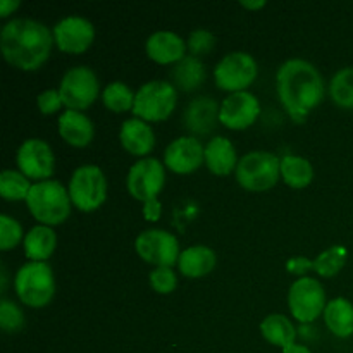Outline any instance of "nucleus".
I'll return each instance as SVG.
<instances>
[{"instance_id": "obj_34", "label": "nucleus", "mask_w": 353, "mask_h": 353, "mask_svg": "<svg viewBox=\"0 0 353 353\" xmlns=\"http://www.w3.org/2000/svg\"><path fill=\"white\" fill-rule=\"evenodd\" d=\"M152 290L161 295H169L178 288V274L172 268H154V271L148 274Z\"/></svg>"}, {"instance_id": "obj_7", "label": "nucleus", "mask_w": 353, "mask_h": 353, "mask_svg": "<svg viewBox=\"0 0 353 353\" xmlns=\"http://www.w3.org/2000/svg\"><path fill=\"white\" fill-rule=\"evenodd\" d=\"M69 196L79 212H95L107 200V179L95 164H83L69 179Z\"/></svg>"}, {"instance_id": "obj_36", "label": "nucleus", "mask_w": 353, "mask_h": 353, "mask_svg": "<svg viewBox=\"0 0 353 353\" xmlns=\"http://www.w3.org/2000/svg\"><path fill=\"white\" fill-rule=\"evenodd\" d=\"M37 107L43 116H52V114H57L64 107V102H62V97L59 93V90L50 88L38 93Z\"/></svg>"}, {"instance_id": "obj_32", "label": "nucleus", "mask_w": 353, "mask_h": 353, "mask_svg": "<svg viewBox=\"0 0 353 353\" xmlns=\"http://www.w3.org/2000/svg\"><path fill=\"white\" fill-rule=\"evenodd\" d=\"M26 234L23 233V226L19 221L14 219L9 214H2L0 216V248L3 252L12 250L14 247L24 241Z\"/></svg>"}, {"instance_id": "obj_24", "label": "nucleus", "mask_w": 353, "mask_h": 353, "mask_svg": "<svg viewBox=\"0 0 353 353\" xmlns=\"http://www.w3.org/2000/svg\"><path fill=\"white\" fill-rule=\"evenodd\" d=\"M324 324L336 338H350L353 334V303L345 296L330 300L324 309Z\"/></svg>"}, {"instance_id": "obj_20", "label": "nucleus", "mask_w": 353, "mask_h": 353, "mask_svg": "<svg viewBox=\"0 0 353 353\" xmlns=\"http://www.w3.org/2000/svg\"><path fill=\"white\" fill-rule=\"evenodd\" d=\"M59 134L71 147H88L95 137V126L86 114L79 110L65 109L57 119Z\"/></svg>"}, {"instance_id": "obj_15", "label": "nucleus", "mask_w": 353, "mask_h": 353, "mask_svg": "<svg viewBox=\"0 0 353 353\" xmlns=\"http://www.w3.org/2000/svg\"><path fill=\"white\" fill-rule=\"evenodd\" d=\"M162 162L176 174H192L205 164V145L192 134L179 137L165 147Z\"/></svg>"}, {"instance_id": "obj_13", "label": "nucleus", "mask_w": 353, "mask_h": 353, "mask_svg": "<svg viewBox=\"0 0 353 353\" xmlns=\"http://www.w3.org/2000/svg\"><path fill=\"white\" fill-rule=\"evenodd\" d=\"M16 164L28 179L47 181L55 172V155L50 145L40 138H28L19 145Z\"/></svg>"}, {"instance_id": "obj_38", "label": "nucleus", "mask_w": 353, "mask_h": 353, "mask_svg": "<svg viewBox=\"0 0 353 353\" xmlns=\"http://www.w3.org/2000/svg\"><path fill=\"white\" fill-rule=\"evenodd\" d=\"M162 216V203L157 200H150V202L143 203V217L150 223H155V221L161 219Z\"/></svg>"}, {"instance_id": "obj_6", "label": "nucleus", "mask_w": 353, "mask_h": 353, "mask_svg": "<svg viewBox=\"0 0 353 353\" xmlns=\"http://www.w3.org/2000/svg\"><path fill=\"white\" fill-rule=\"evenodd\" d=\"M178 105V88L165 79H152L138 88L133 114L145 123H161Z\"/></svg>"}, {"instance_id": "obj_19", "label": "nucleus", "mask_w": 353, "mask_h": 353, "mask_svg": "<svg viewBox=\"0 0 353 353\" xmlns=\"http://www.w3.org/2000/svg\"><path fill=\"white\" fill-rule=\"evenodd\" d=\"M119 141L121 147L128 154L134 155L138 159H145L154 150L155 133L152 130L150 123H145L138 117H131V119H126L121 124Z\"/></svg>"}, {"instance_id": "obj_23", "label": "nucleus", "mask_w": 353, "mask_h": 353, "mask_svg": "<svg viewBox=\"0 0 353 353\" xmlns=\"http://www.w3.org/2000/svg\"><path fill=\"white\" fill-rule=\"evenodd\" d=\"M23 248L30 262H47L57 248V234L54 228L43 224L33 226L24 236Z\"/></svg>"}, {"instance_id": "obj_12", "label": "nucleus", "mask_w": 353, "mask_h": 353, "mask_svg": "<svg viewBox=\"0 0 353 353\" xmlns=\"http://www.w3.org/2000/svg\"><path fill=\"white\" fill-rule=\"evenodd\" d=\"M165 186V165L155 157L138 159L128 171L126 188L134 200L147 203L157 200Z\"/></svg>"}, {"instance_id": "obj_9", "label": "nucleus", "mask_w": 353, "mask_h": 353, "mask_svg": "<svg viewBox=\"0 0 353 353\" xmlns=\"http://www.w3.org/2000/svg\"><path fill=\"white\" fill-rule=\"evenodd\" d=\"M327 305L326 292L312 276L296 278L288 290V309L292 317L302 324H312L323 316Z\"/></svg>"}, {"instance_id": "obj_28", "label": "nucleus", "mask_w": 353, "mask_h": 353, "mask_svg": "<svg viewBox=\"0 0 353 353\" xmlns=\"http://www.w3.org/2000/svg\"><path fill=\"white\" fill-rule=\"evenodd\" d=\"M134 97H137V93H134L126 83L112 81L103 88L102 102L110 112L123 114V112H130V110L133 112Z\"/></svg>"}, {"instance_id": "obj_2", "label": "nucleus", "mask_w": 353, "mask_h": 353, "mask_svg": "<svg viewBox=\"0 0 353 353\" xmlns=\"http://www.w3.org/2000/svg\"><path fill=\"white\" fill-rule=\"evenodd\" d=\"M54 45L50 28L37 19H10L0 31V52L7 64L19 71L31 72L40 69L50 57Z\"/></svg>"}, {"instance_id": "obj_10", "label": "nucleus", "mask_w": 353, "mask_h": 353, "mask_svg": "<svg viewBox=\"0 0 353 353\" xmlns=\"http://www.w3.org/2000/svg\"><path fill=\"white\" fill-rule=\"evenodd\" d=\"M65 109L85 110L97 100L100 93V83L95 71L88 65H74L64 72L59 85Z\"/></svg>"}, {"instance_id": "obj_21", "label": "nucleus", "mask_w": 353, "mask_h": 353, "mask_svg": "<svg viewBox=\"0 0 353 353\" xmlns=\"http://www.w3.org/2000/svg\"><path fill=\"white\" fill-rule=\"evenodd\" d=\"M236 147L226 137H214L205 145V165L212 174L228 176L238 168Z\"/></svg>"}, {"instance_id": "obj_5", "label": "nucleus", "mask_w": 353, "mask_h": 353, "mask_svg": "<svg viewBox=\"0 0 353 353\" xmlns=\"http://www.w3.org/2000/svg\"><path fill=\"white\" fill-rule=\"evenodd\" d=\"M234 174L238 185L247 192H268L281 178V159L268 150L248 152L240 159Z\"/></svg>"}, {"instance_id": "obj_4", "label": "nucleus", "mask_w": 353, "mask_h": 353, "mask_svg": "<svg viewBox=\"0 0 353 353\" xmlns=\"http://www.w3.org/2000/svg\"><path fill=\"white\" fill-rule=\"evenodd\" d=\"M14 292L30 309H43L55 296V276L47 262H26L14 276Z\"/></svg>"}, {"instance_id": "obj_42", "label": "nucleus", "mask_w": 353, "mask_h": 353, "mask_svg": "<svg viewBox=\"0 0 353 353\" xmlns=\"http://www.w3.org/2000/svg\"><path fill=\"white\" fill-rule=\"evenodd\" d=\"M0 292H6V288H7V271H6V268H2V286H0Z\"/></svg>"}, {"instance_id": "obj_40", "label": "nucleus", "mask_w": 353, "mask_h": 353, "mask_svg": "<svg viewBox=\"0 0 353 353\" xmlns=\"http://www.w3.org/2000/svg\"><path fill=\"white\" fill-rule=\"evenodd\" d=\"M281 353H312V352H310V348L307 347V345L293 343V345H290V347L283 348Z\"/></svg>"}, {"instance_id": "obj_25", "label": "nucleus", "mask_w": 353, "mask_h": 353, "mask_svg": "<svg viewBox=\"0 0 353 353\" xmlns=\"http://www.w3.org/2000/svg\"><path fill=\"white\" fill-rule=\"evenodd\" d=\"M207 78L205 65H203L202 59L193 57V55H186L183 61L172 65L171 79L172 85L181 92H193V90L200 88Z\"/></svg>"}, {"instance_id": "obj_16", "label": "nucleus", "mask_w": 353, "mask_h": 353, "mask_svg": "<svg viewBox=\"0 0 353 353\" xmlns=\"http://www.w3.org/2000/svg\"><path fill=\"white\" fill-rule=\"evenodd\" d=\"M261 116V102L254 93L236 92L230 93L221 102L219 123L233 131H243L255 124Z\"/></svg>"}, {"instance_id": "obj_41", "label": "nucleus", "mask_w": 353, "mask_h": 353, "mask_svg": "<svg viewBox=\"0 0 353 353\" xmlns=\"http://www.w3.org/2000/svg\"><path fill=\"white\" fill-rule=\"evenodd\" d=\"M265 6L264 0H257V2H241V7H245V9L248 10H255V9H262V7Z\"/></svg>"}, {"instance_id": "obj_18", "label": "nucleus", "mask_w": 353, "mask_h": 353, "mask_svg": "<svg viewBox=\"0 0 353 353\" xmlns=\"http://www.w3.org/2000/svg\"><path fill=\"white\" fill-rule=\"evenodd\" d=\"M221 105L212 97H196L185 109V128L192 137H203L214 131L219 123Z\"/></svg>"}, {"instance_id": "obj_14", "label": "nucleus", "mask_w": 353, "mask_h": 353, "mask_svg": "<svg viewBox=\"0 0 353 353\" xmlns=\"http://www.w3.org/2000/svg\"><path fill=\"white\" fill-rule=\"evenodd\" d=\"M55 47L65 54H83L95 41V26L83 16L62 17L52 28Z\"/></svg>"}, {"instance_id": "obj_26", "label": "nucleus", "mask_w": 353, "mask_h": 353, "mask_svg": "<svg viewBox=\"0 0 353 353\" xmlns=\"http://www.w3.org/2000/svg\"><path fill=\"white\" fill-rule=\"evenodd\" d=\"M261 333L268 343L283 348L296 343V327L285 314H269L261 323Z\"/></svg>"}, {"instance_id": "obj_30", "label": "nucleus", "mask_w": 353, "mask_h": 353, "mask_svg": "<svg viewBox=\"0 0 353 353\" xmlns=\"http://www.w3.org/2000/svg\"><path fill=\"white\" fill-rule=\"evenodd\" d=\"M31 181L21 171L14 169H3L0 174V196L9 202H26L28 193L31 190Z\"/></svg>"}, {"instance_id": "obj_3", "label": "nucleus", "mask_w": 353, "mask_h": 353, "mask_svg": "<svg viewBox=\"0 0 353 353\" xmlns=\"http://www.w3.org/2000/svg\"><path fill=\"white\" fill-rule=\"evenodd\" d=\"M26 207L31 216L43 226H59L71 216V196L69 190L55 179L33 183L26 199Z\"/></svg>"}, {"instance_id": "obj_22", "label": "nucleus", "mask_w": 353, "mask_h": 353, "mask_svg": "<svg viewBox=\"0 0 353 353\" xmlns=\"http://www.w3.org/2000/svg\"><path fill=\"white\" fill-rule=\"evenodd\" d=\"M217 262L216 252L207 245H192L181 250L178 261V269L185 278L200 279L214 271Z\"/></svg>"}, {"instance_id": "obj_29", "label": "nucleus", "mask_w": 353, "mask_h": 353, "mask_svg": "<svg viewBox=\"0 0 353 353\" xmlns=\"http://www.w3.org/2000/svg\"><path fill=\"white\" fill-rule=\"evenodd\" d=\"M331 100L341 109H353V65L338 69L330 83Z\"/></svg>"}, {"instance_id": "obj_27", "label": "nucleus", "mask_w": 353, "mask_h": 353, "mask_svg": "<svg viewBox=\"0 0 353 353\" xmlns=\"http://www.w3.org/2000/svg\"><path fill=\"white\" fill-rule=\"evenodd\" d=\"M281 179L290 188H307L314 179V165L302 155H285L281 157Z\"/></svg>"}, {"instance_id": "obj_11", "label": "nucleus", "mask_w": 353, "mask_h": 353, "mask_svg": "<svg viewBox=\"0 0 353 353\" xmlns=\"http://www.w3.org/2000/svg\"><path fill=\"white\" fill-rule=\"evenodd\" d=\"M134 250L141 261L154 268H174L181 255L178 238L159 228L141 231L134 240Z\"/></svg>"}, {"instance_id": "obj_39", "label": "nucleus", "mask_w": 353, "mask_h": 353, "mask_svg": "<svg viewBox=\"0 0 353 353\" xmlns=\"http://www.w3.org/2000/svg\"><path fill=\"white\" fill-rule=\"evenodd\" d=\"M19 0H0V17H9L19 9Z\"/></svg>"}, {"instance_id": "obj_33", "label": "nucleus", "mask_w": 353, "mask_h": 353, "mask_svg": "<svg viewBox=\"0 0 353 353\" xmlns=\"http://www.w3.org/2000/svg\"><path fill=\"white\" fill-rule=\"evenodd\" d=\"M0 327L3 333H19L24 327V314L12 300H0Z\"/></svg>"}, {"instance_id": "obj_17", "label": "nucleus", "mask_w": 353, "mask_h": 353, "mask_svg": "<svg viewBox=\"0 0 353 353\" xmlns=\"http://www.w3.org/2000/svg\"><path fill=\"white\" fill-rule=\"evenodd\" d=\"M186 40H183L178 33L169 30H159L152 33L145 41V52L148 59L157 64H178L186 57Z\"/></svg>"}, {"instance_id": "obj_31", "label": "nucleus", "mask_w": 353, "mask_h": 353, "mask_svg": "<svg viewBox=\"0 0 353 353\" xmlns=\"http://www.w3.org/2000/svg\"><path fill=\"white\" fill-rule=\"evenodd\" d=\"M348 252L343 245H333L314 259V271L321 278H334L345 268Z\"/></svg>"}, {"instance_id": "obj_1", "label": "nucleus", "mask_w": 353, "mask_h": 353, "mask_svg": "<svg viewBox=\"0 0 353 353\" xmlns=\"http://www.w3.org/2000/svg\"><path fill=\"white\" fill-rule=\"evenodd\" d=\"M276 92L283 109L293 121L302 123L326 95L323 74L305 59H288L276 72Z\"/></svg>"}, {"instance_id": "obj_35", "label": "nucleus", "mask_w": 353, "mask_h": 353, "mask_svg": "<svg viewBox=\"0 0 353 353\" xmlns=\"http://www.w3.org/2000/svg\"><path fill=\"white\" fill-rule=\"evenodd\" d=\"M216 45V37L210 33L209 30H203V28H199V30L192 31L186 40V47H188L190 55L193 57H203V55L210 54Z\"/></svg>"}, {"instance_id": "obj_8", "label": "nucleus", "mask_w": 353, "mask_h": 353, "mask_svg": "<svg viewBox=\"0 0 353 353\" xmlns=\"http://www.w3.org/2000/svg\"><path fill=\"white\" fill-rule=\"evenodd\" d=\"M259 74V65L248 52H230L214 68V81L219 90L236 93L247 92Z\"/></svg>"}, {"instance_id": "obj_37", "label": "nucleus", "mask_w": 353, "mask_h": 353, "mask_svg": "<svg viewBox=\"0 0 353 353\" xmlns=\"http://www.w3.org/2000/svg\"><path fill=\"white\" fill-rule=\"evenodd\" d=\"M286 271L290 274L303 278V276H307V272L314 271V261L302 257V255H296V257L288 259V262H286Z\"/></svg>"}]
</instances>
